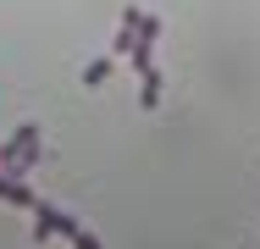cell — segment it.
I'll return each instance as SVG.
<instances>
[{"instance_id":"6da1fadb","label":"cell","mask_w":260,"mask_h":249,"mask_svg":"<svg viewBox=\"0 0 260 249\" xmlns=\"http://www.w3.org/2000/svg\"><path fill=\"white\" fill-rule=\"evenodd\" d=\"M45 161V149H39V128H17L6 144H0V166L11 172V177H22V172H34Z\"/></svg>"},{"instance_id":"7a4b0ae2","label":"cell","mask_w":260,"mask_h":249,"mask_svg":"<svg viewBox=\"0 0 260 249\" xmlns=\"http://www.w3.org/2000/svg\"><path fill=\"white\" fill-rule=\"evenodd\" d=\"M34 227H39V238H50V233L72 238V233H78V222H72V216H61V210H50V205H34Z\"/></svg>"},{"instance_id":"3957f363","label":"cell","mask_w":260,"mask_h":249,"mask_svg":"<svg viewBox=\"0 0 260 249\" xmlns=\"http://www.w3.org/2000/svg\"><path fill=\"white\" fill-rule=\"evenodd\" d=\"M0 199H6V205H17V210H34V205H39V199H34V189H28L22 177H11L6 166H0Z\"/></svg>"},{"instance_id":"277c9868","label":"cell","mask_w":260,"mask_h":249,"mask_svg":"<svg viewBox=\"0 0 260 249\" xmlns=\"http://www.w3.org/2000/svg\"><path fill=\"white\" fill-rule=\"evenodd\" d=\"M111 78V61H94V67H83V83H105Z\"/></svg>"},{"instance_id":"5b68a950","label":"cell","mask_w":260,"mask_h":249,"mask_svg":"<svg viewBox=\"0 0 260 249\" xmlns=\"http://www.w3.org/2000/svg\"><path fill=\"white\" fill-rule=\"evenodd\" d=\"M72 249H105V244L94 238V233H83V227H78V233H72Z\"/></svg>"}]
</instances>
